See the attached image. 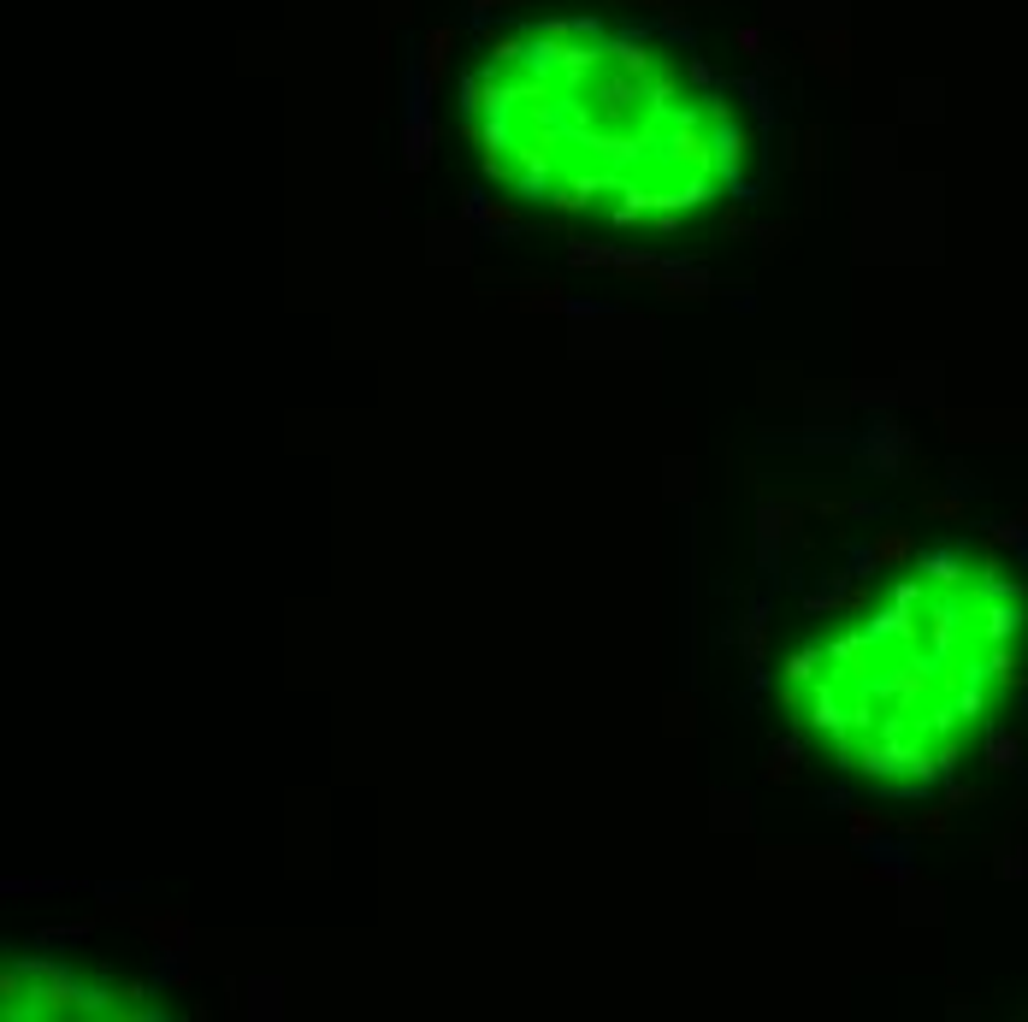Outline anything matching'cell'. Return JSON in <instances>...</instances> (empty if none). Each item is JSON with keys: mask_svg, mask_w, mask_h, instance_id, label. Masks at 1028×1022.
Instances as JSON below:
<instances>
[{"mask_svg": "<svg viewBox=\"0 0 1028 1022\" xmlns=\"http://www.w3.org/2000/svg\"><path fill=\"white\" fill-rule=\"evenodd\" d=\"M757 532H763V556L786 550V544H798V509L763 497V509H757Z\"/></svg>", "mask_w": 1028, "mask_h": 1022, "instance_id": "obj_1", "label": "cell"}, {"mask_svg": "<svg viewBox=\"0 0 1028 1022\" xmlns=\"http://www.w3.org/2000/svg\"><path fill=\"white\" fill-rule=\"evenodd\" d=\"M656 284H662V296H674V302H704L709 290H715V278H709L704 266H662L656 272Z\"/></svg>", "mask_w": 1028, "mask_h": 1022, "instance_id": "obj_2", "label": "cell"}, {"mask_svg": "<svg viewBox=\"0 0 1028 1022\" xmlns=\"http://www.w3.org/2000/svg\"><path fill=\"white\" fill-rule=\"evenodd\" d=\"M904 562H916V538L910 532H881L869 544V556H863V574H887V568H904Z\"/></svg>", "mask_w": 1028, "mask_h": 1022, "instance_id": "obj_3", "label": "cell"}, {"mask_svg": "<svg viewBox=\"0 0 1028 1022\" xmlns=\"http://www.w3.org/2000/svg\"><path fill=\"white\" fill-rule=\"evenodd\" d=\"M142 934H148L166 958H184V952H190V928H184V916H154V922H142Z\"/></svg>", "mask_w": 1028, "mask_h": 1022, "instance_id": "obj_4", "label": "cell"}, {"mask_svg": "<svg viewBox=\"0 0 1028 1022\" xmlns=\"http://www.w3.org/2000/svg\"><path fill=\"white\" fill-rule=\"evenodd\" d=\"M479 225H485L491 237L514 231V225H520V195H479Z\"/></svg>", "mask_w": 1028, "mask_h": 1022, "instance_id": "obj_5", "label": "cell"}, {"mask_svg": "<svg viewBox=\"0 0 1028 1022\" xmlns=\"http://www.w3.org/2000/svg\"><path fill=\"white\" fill-rule=\"evenodd\" d=\"M798 768H804V739L792 733V739H780L769 751V763H763V774H769L774 786H786V780H798Z\"/></svg>", "mask_w": 1028, "mask_h": 1022, "instance_id": "obj_6", "label": "cell"}, {"mask_svg": "<svg viewBox=\"0 0 1028 1022\" xmlns=\"http://www.w3.org/2000/svg\"><path fill=\"white\" fill-rule=\"evenodd\" d=\"M981 751H987V763H993V768H1017V763H1023V739H1017V727H987Z\"/></svg>", "mask_w": 1028, "mask_h": 1022, "instance_id": "obj_7", "label": "cell"}, {"mask_svg": "<svg viewBox=\"0 0 1028 1022\" xmlns=\"http://www.w3.org/2000/svg\"><path fill=\"white\" fill-rule=\"evenodd\" d=\"M739 650H745V662H751V668H763V662H769V621H763V609H751V615L739 621Z\"/></svg>", "mask_w": 1028, "mask_h": 1022, "instance_id": "obj_8", "label": "cell"}, {"mask_svg": "<svg viewBox=\"0 0 1028 1022\" xmlns=\"http://www.w3.org/2000/svg\"><path fill=\"white\" fill-rule=\"evenodd\" d=\"M514 308H520V314H585V308H579V302H568L556 284H538V290H532V296H520Z\"/></svg>", "mask_w": 1028, "mask_h": 1022, "instance_id": "obj_9", "label": "cell"}, {"mask_svg": "<svg viewBox=\"0 0 1028 1022\" xmlns=\"http://www.w3.org/2000/svg\"><path fill=\"white\" fill-rule=\"evenodd\" d=\"M402 160H408V172H420L426 160H432V125L414 113L408 119V130H402Z\"/></svg>", "mask_w": 1028, "mask_h": 1022, "instance_id": "obj_10", "label": "cell"}, {"mask_svg": "<svg viewBox=\"0 0 1028 1022\" xmlns=\"http://www.w3.org/2000/svg\"><path fill=\"white\" fill-rule=\"evenodd\" d=\"M899 455H904L899 426H881V438H869V461H875V467H899Z\"/></svg>", "mask_w": 1028, "mask_h": 1022, "instance_id": "obj_11", "label": "cell"}, {"mask_svg": "<svg viewBox=\"0 0 1028 1022\" xmlns=\"http://www.w3.org/2000/svg\"><path fill=\"white\" fill-rule=\"evenodd\" d=\"M668 260H656V255H644V249H621V260H615V272L621 278H650L656 284V272H662Z\"/></svg>", "mask_w": 1028, "mask_h": 1022, "instance_id": "obj_12", "label": "cell"}, {"mask_svg": "<svg viewBox=\"0 0 1028 1022\" xmlns=\"http://www.w3.org/2000/svg\"><path fill=\"white\" fill-rule=\"evenodd\" d=\"M881 833H887V816H881L875 804H857V810H851V839H857V845H869V839H881Z\"/></svg>", "mask_w": 1028, "mask_h": 1022, "instance_id": "obj_13", "label": "cell"}, {"mask_svg": "<svg viewBox=\"0 0 1028 1022\" xmlns=\"http://www.w3.org/2000/svg\"><path fill=\"white\" fill-rule=\"evenodd\" d=\"M568 260H574V266H609V272H615L621 249H615V243H568Z\"/></svg>", "mask_w": 1028, "mask_h": 1022, "instance_id": "obj_14", "label": "cell"}, {"mask_svg": "<svg viewBox=\"0 0 1028 1022\" xmlns=\"http://www.w3.org/2000/svg\"><path fill=\"white\" fill-rule=\"evenodd\" d=\"M916 828H922V833H946V828H952V804H934V810H922V816H916Z\"/></svg>", "mask_w": 1028, "mask_h": 1022, "instance_id": "obj_15", "label": "cell"}, {"mask_svg": "<svg viewBox=\"0 0 1028 1022\" xmlns=\"http://www.w3.org/2000/svg\"><path fill=\"white\" fill-rule=\"evenodd\" d=\"M721 225H727V231H733V237H745V231H751V219H745V213H739V207H733V201H727V207H721Z\"/></svg>", "mask_w": 1028, "mask_h": 1022, "instance_id": "obj_16", "label": "cell"}, {"mask_svg": "<svg viewBox=\"0 0 1028 1022\" xmlns=\"http://www.w3.org/2000/svg\"><path fill=\"white\" fill-rule=\"evenodd\" d=\"M928 514H940V520H958V514H964V503H958V497H928Z\"/></svg>", "mask_w": 1028, "mask_h": 1022, "instance_id": "obj_17", "label": "cell"}]
</instances>
